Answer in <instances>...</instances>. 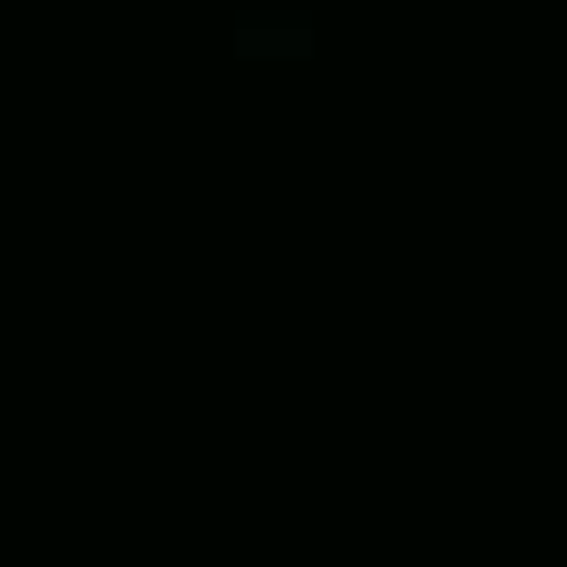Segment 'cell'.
I'll list each match as a JSON object with an SVG mask.
<instances>
[{
	"instance_id": "1",
	"label": "cell",
	"mask_w": 567,
	"mask_h": 567,
	"mask_svg": "<svg viewBox=\"0 0 567 567\" xmlns=\"http://www.w3.org/2000/svg\"><path fill=\"white\" fill-rule=\"evenodd\" d=\"M226 50L245 59V69H265V59H275V69H303V59L323 50V20H313V10H265V0H245L226 20Z\"/></svg>"
}]
</instances>
